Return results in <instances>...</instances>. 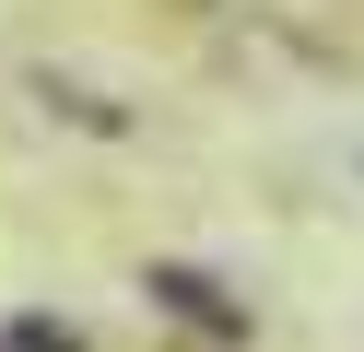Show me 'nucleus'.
I'll list each match as a JSON object with an SVG mask.
<instances>
[{
  "label": "nucleus",
  "instance_id": "1",
  "mask_svg": "<svg viewBox=\"0 0 364 352\" xmlns=\"http://www.w3.org/2000/svg\"><path fill=\"white\" fill-rule=\"evenodd\" d=\"M153 305H176L200 341H247V305H235V294H212V270H153Z\"/></svg>",
  "mask_w": 364,
  "mask_h": 352
},
{
  "label": "nucleus",
  "instance_id": "2",
  "mask_svg": "<svg viewBox=\"0 0 364 352\" xmlns=\"http://www.w3.org/2000/svg\"><path fill=\"white\" fill-rule=\"evenodd\" d=\"M24 352H82V329H48V317H36V329H24Z\"/></svg>",
  "mask_w": 364,
  "mask_h": 352
}]
</instances>
